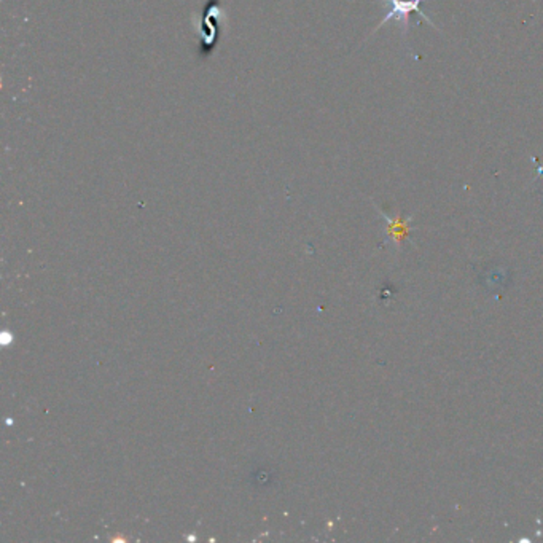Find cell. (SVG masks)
Segmentation results:
<instances>
[{
    "mask_svg": "<svg viewBox=\"0 0 543 543\" xmlns=\"http://www.w3.org/2000/svg\"><path fill=\"white\" fill-rule=\"evenodd\" d=\"M422 2H429V0H383L384 7H389V8H387V12L384 14V18L381 19V23L373 29V31H371L370 37L378 32L381 27H384L389 21H397L399 24H401V27H403V37H406V35H408V29H410V14L413 12L419 14V16L422 19H425V21L429 23L432 27L439 31V27L435 26L434 21H432L427 14L422 13V10L419 8Z\"/></svg>",
    "mask_w": 543,
    "mask_h": 543,
    "instance_id": "7a4b0ae2",
    "label": "cell"
},
{
    "mask_svg": "<svg viewBox=\"0 0 543 543\" xmlns=\"http://www.w3.org/2000/svg\"><path fill=\"white\" fill-rule=\"evenodd\" d=\"M225 19V12L220 5V0H208V5L203 7L201 21L198 24L199 32V56L209 58L212 56L219 47L220 34Z\"/></svg>",
    "mask_w": 543,
    "mask_h": 543,
    "instance_id": "6da1fadb",
    "label": "cell"
}]
</instances>
